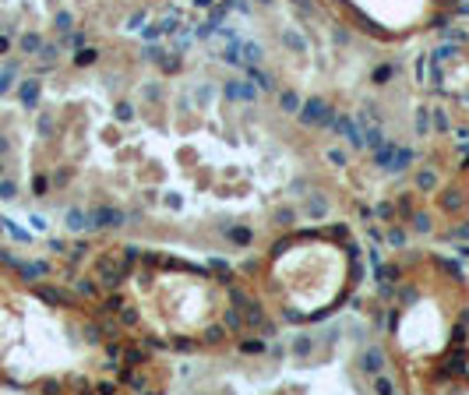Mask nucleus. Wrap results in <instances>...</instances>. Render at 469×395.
<instances>
[{"instance_id":"obj_1","label":"nucleus","mask_w":469,"mask_h":395,"mask_svg":"<svg viewBox=\"0 0 469 395\" xmlns=\"http://www.w3.org/2000/svg\"><path fill=\"white\" fill-rule=\"evenodd\" d=\"M78 318L25 275L0 268V385H53L78 357Z\"/></svg>"}]
</instances>
